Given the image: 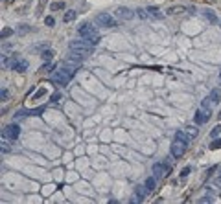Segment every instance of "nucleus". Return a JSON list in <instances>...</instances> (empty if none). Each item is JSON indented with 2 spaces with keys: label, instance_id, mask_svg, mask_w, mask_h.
Wrapping results in <instances>:
<instances>
[{
  "label": "nucleus",
  "instance_id": "7c9ffc66",
  "mask_svg": "<svg viewBox=\"0 0 221 204\" xmlns=\"http://www.w3.org/2000/svg\"><path fill=\"white\" fill-rule=\"evenodd\" d=\"M44 92H46L44 88H42V90H39V92H35V94H33V99H39V98H41L42 94H44Z\"/></svg>",
  "mask_w": 221,
  "mask_h": 204
},
{
  "label": "nucleus",
  "instance_id": "423d86ee",
  "mask_svg": "<svg viewBox=\"0 0 221 204\" xmlns=\"http://www.w3.org/2000/svg\"><path fill=\"white\" fill-rule=\"evenodd\" d=\"M186 147H188V143H184V142H181V140H173V143H172V155L173 156H182L184 153H186Z\"/></svg>",
  "mask_w": 221,
  "mask_h": 204
},
{
  "label": "nucleus",
  "instance_id": "4be33fe9",
  "mask_svg": "<svg viewBox=\"0 0 221 204\" xmlns=\"http://www.w3.org/2000/svg\"><path fill=\"white\" fill-rule=\"evenodd\" d=\"M221 134V125H216L214 129H212V132H210V136L212 138H217V136Z\"/></svg>",
  "mask_w": 221,
  "mask_h": 204
},
{
  "label": "nucleus",
  "instance_id": "f257e3e1",
  "mask_svg": "<svg viewBox=\"0 0 221 204\" xmlns=\"http://www.w3.org/2000/svg\"><path fill=\"white\" fill-rule=\"evenodd\" d=\"M74 74H76V70H72V68L61 66L57 72H54L52 81H54V83H57V85H68V83H70V79L74 77Z\"/></svg>",
  "mask_w": 221,
  "mask_h": 204
},
{
  "label": "nucleus",
  "instance_id": "412c9836",
  "mask_svg": "<svg viewBox=\"0 0 221 204\" xmlns=\"http://www.w3.org/2000/svg\"><path fill=\"white\" fill-rule=\"evenodd\" d=\"M186 132L190 134V138H195V136L199 134V131H197V127H188V129H186Z\"/></svg>",
  "mask_w": 221,
  "mask_h": 204
},
{
  "label": "nucleus",
  "instance_id": "a211bd4d",
  "mask_svg": "<svg viewBox=\"0 0 221 204\" xmlns=\"http://www.w3.org/2000/svg\"><path fill=\"white\" fill-rule=\"evenodd\" d=\"M148 195V190H146V186H138L137 188V200H144V197Z\"/></svg>",
  "mask_w": 221,
  "mask_h": 204
},
{
  "label": "nucleus",
  "instance_id": "2eb2a0df",
  "mask_svg": "<svg viewBox=\"0 0 221 204\" xmlns=\"http://www.w3.org/2000/svg\"><path fill=\"white\" fill-rule=\"evenodd\" d=\"M148 15H149V19H162V13L158 11V7H153V6H149L148 7Z\"/></svg>",
  "mask_w": 221,
  "mask_h": 204
},
{
  "label": "nucleus",
  "instance_id": "aec40b11",
  "mask_svg": "<svg viewBox=\"0 0 221 204\" xmlns=\"http://www.w3.org/2000/svg\"><path fill=\"white\" fill-rule=\"evenodd\" d=\"M52 57H54V54L50 52V50H44V52H42V59H44V64H48L50 61H52Z\"/></svg>",
  "mask_w": 221,
  "mask_h": 204
},
{
  "label": "nucleus",
  "instance_id": "0eeeda50",
  "mask_svg": "<svg viewBox=\"0 0 221 204\" xmlns=\"http://www.w3.org/2000/svg\"><path fill=\"white\" fill-rule=\"evenodd\" d=\"M182 13H195V7H186V6H172L166 9V15H182Z\"/></svg>",
  "mask_w": 221,
  "mask_h": 204
},
{
  "label": "nucleus",
  "instance_id": "dca6fc26",
  "mask_svg": "<svg viewBox=\"0 0 221 204\" xmlns=\"http://www.w3.org/2000/svg\"><path fill=\"white\" fill-rule=\"evenodd\" d=\"M175 138L181 140V142H184V143H190V140H192L190 134L186 132V131H177V132H175Z\"/></svg>",
  "mask_w": 221,
  "mask_h": 204
},
{
  "label": "nucleus",
  "instance_id": "bb28decb",
  "mask_svg": "<svg viewBox=\"0 0 221 204\" xmlns=\"http://www.w3.org/2000/svg\"><path fill=\"white\" fill-rule=\"evenodd\" d=\"M50 7H52L54 11H57V9H63V7H65V4H63V2H54V4L50 6Z\"/></svg>",
  "mask_w": 221,
  "mask_h": 204
},
{
  "label": "nucleus",
  "instance_id": "f03ea898",
  "mask_svg": "<svg viewBox=\"0 0 221 204\" xmlns=\"http://www.w3.org/2000/svg\"><path fill=\"white\" fill-rule=\"evenodd\" d=\"M68 50H72V52H79L81 55H85V57H89L92 52H94V46H90L87 41H72L70 42V46H68Z\"/></svg>",
  "mask_w": 221,
  "mask_h": 204
},
{
  "label": "nucleus",
  "instance_id": "f8f14e48",
  "mask_svg": "<svg viewBox=\"0 0 221 204\" xmlns=\"http://www.w3.org/2000/svg\"><path fill=\"white\" fill-rule=\"evenodd\" d=\"M208 98H210V101H212V105H217L219 101H221V88H214L208 94Z\"/></svg>",
  "mask_w": 221,
  "mask_h": 204
},
{
  "label": "nucleus",
  "instance_id": "f704fd0d",
  "mask_svg": "<svg viewBox=\"0 0 221 204\" xmlns=\"http://www.w3.org/2000/svg\"><path fill=\"white\" fill-rule=\"evenodd\" d=\"M9 50H11V44L9 42H4V52H9Z\"/></svg>",
  "mask_w": 221,
  "mask_h": 204
},
{
  "label": "nucleus",
  "instance_id": "20e7f679",
  "mask_svg": "<svg viewBox=\"0 0 221 204\" xmlns=\"http://www.w3.org/2000/svg\"><path fill=\"white\" fill-rule=\"evenodd\" d=\"M19 134H20V127L17 125V123H11V125H7L6 129L2 131V138H4V140L15 142L17 138H19Z\"/></svg>",
  "mask_w": 221,
  "mask_h": 204
},
{
  "label": "nucleus",
  "instance_id": "72a5a7b5",
  "mask_svg": "<svg viewBox=\"0 0 221 204\" xmlns=\"http://www.w3.org/2000/svg\"><path fill=\"white\" fill-rule=\"evenodd\" d=\"M46 24H48V26H54V24H55V20L52 19V17H48V19H46Z\"/></svg>",
  "mask_w": 221,
  "mask_h": 204
},
{
  "label": "nucleus",
  "instance_id": "9d476101",
  "mask_svg": "<svg viewBox=\"0 0 221 204\" xmlns=\"http://www.w3.org/2000/svg\"><path fill=\"white\" fill-rule=\"evenodd\" d=\"M13 70L17 74H22L28 70V61L26 59H17V61H13Z\"/></svg>",
  "mask_w": 221,
  "mask_h": 204
},
{
  "label": "nucleus",
  "instance_id": "ddd939ff",
  "mask_svg": "<svg viewBox=\"0 0 221 204\" xmlns=\"http://www.w3.org/2000/svg\"><path fill=\"white\" fill-rule=\"evenodd\" d=\"M203 15H205V19H206L210 24H217V22H219L217 17H216V13L212 11V9H205V11H203Z\"/></svg>",
  "mask_w": 221,
  "mask_h": 204
},
{
  "label": "nucleus",
  "instance_id": "cd10ccee",
  "mask_svg": "<svg viewBox=\"0 0 221 204\" xmlns=\"http://www.w3.org/2000/svg\"><path fill=\"white\" fill-rule=\"evenodd\" d=\"M221 147V140H214L210 143V149H219Z\"/></svg>",
  "mask_w": 221,
  "mask_h": 204
},
{
  "label": "nucleus",
  "instance_id": "7ed1b4c3",
  "mask_svg": "<svg viewBox=\"0 0 221 204\" xmlns=\"http://www.w3.org/2000/svg\"><path fill=\"white\" fill-rule=\"evenodd\" d=\"M96 24L101 28H114V26H118V19H114V17L109 15V13H100L96 17Z\"/></svg>",
  "mask_w": 221,
  "mask_h": 204
},
{
  "label": "nucleus",
  "instance_id": "393cba45",
  "mask_svg": "<svg viewBox=\"0 0 221 204\" xmlns=\"http://www.w3.org/2000/svg\"><path fill=\"white\" fill-rule=\"evenodd\" d=\"M137 15L140 17V19H149V15H148V9H137Z\"/></svg>",
  "mask_w": 221,
  "mask_h": 204
},
{
  "label": "nucleus",
  "instance_id": "1a4fd4ad",
  "mask_svg": "<svg viewBox=\"0 0 221 204\" xmlns=\"http://www.w3.org/2000/svg\"><path fill=\"white\" fill-rule=\"evenodd\" d=\"M96 30H94V26H92V24L90 22H83L81 24V26L78 28V33H79V35L85 39V37H87V35H90V33H94Z\"/></svg>",
  "mask_w": 221,
  "mask_h": 204
},
{
  "label": "nucleus",
  "instance_id": "473e14b6",
  "mask_svg": "<svg viewBox=\"0 0 221 204\" xmlns=\"http://www.w3.org/2000/svg\"><path fill=\"white\" fill-rule=\"evenodd\" d=\"M2 64H4V66L9 64V57H7V55H4V57H2Z\"/></svg>",
  "mask_w": 221,
  "mask_h": 204
},
{
  "label": "nucleus",
  "instance_id": "f3484780",
  "mask_svg": "<svg viewBox=\"0 0 221 204\" xmlns=\"http://www.w3.org/2000/svg\"><path fill=\"white\" fill-rule=\"evenodd\" d=\"M155 184H157V182H155V177H149V178H148V180H146V182H144V186H146V190H148V193H151L153 190H155Z\"/></svg>",
  "mask_w": 221,
  "mask_h": 204
},
{
  "label": "nucleus",
  "instance_id": "39448f33",
  "mask_svg": "<svg viewBox=\"0 0 221 204\" xmlns=\"http://www.w3.org/2000/svg\"><path fill=\"white\" fill-rule=\"evenodd\" d=\"M114 15H116L118 20H131L133 17H134V11L129 9V7H125V6H120V7H116V9H114Z\"/></svg>",
  "mask_w": 221,
  "mask_h": 204
},
{
  "label": "nucleus",
  "instance_id": "6ab92c4d",
  "mask_svg": "<svg viewBox=\"0 0 221 204\" xmlns=\"http://www.w3.org/2000/svg\"><path fill=\"white\" fill-rule=\"evenodd\" d=\"M76 15H78V13H76L74 9H68V11L65 13V22H70V20H74V19H76Z\"/></svg>",
  "mask_w": 221,
  "mask_h": 204
},
{
  "label": "nucleus",
  "instance_id": "e433bc0d",
  "mask_svg": "<svg viewBox=\"0 0 221 204\" xmlns=\"http://www.w3.org/2000/svg\"><path fill=\"white\" fill-rule=\"evenodd\" d=\"M217 180H219V182H221V171H219V177H217Z\"/></svg>",
  "mask_w": 221,
  "mask_h": 204
},
{
  "label": "nucleus",
  "instance_id": "9b49d317",
  "mask_svg": "<svg viewBox=\"0 0 221 204\" xmlns=\"http://www.w3.org/2000/svg\"><path fill=\"white\" fill-rule=\"evenodd\" d=\"M166 171H168V167L162 166V164H155V166H153V177H155V178H162L166 175Z\"/></svg>",
  "mask_w": 221,
  "mask_h": 204
},
{
  "label": "nucleus",
  "instance_id": "4468645a",
  "mask_svg": "<svg viewBox=\"0 0 221 204\" xmlns=\"http://www.w3.org/2000/svg\"><path fill=\"white\" fill-rule=\"evenodd\" d=\"M85 41H87V42H89L90 46H96L98 42H100V33H98V31L90 33V35H87V37H85Z\"/></svg>",
  "mask_w": 221,
  "mask_h": 204
},
{
  "label": "nucleus",
  "instance_id": "6e6552de",
  "mask_svg": "<svg viewBox=\"0 0 221 204\" xmlns=\"http://www.w3.org/2000/svg\"><path fill=\"white\" fill-rule=\"evenodd\" d=\"M193 120H195V123H197V125L206 123V122L210 120V109H205V107L199 109L197 112H195V118H193Z\"/></svg>",
  "mask_w": 221,
  "mask_h": 204
},
{
  "label": "nucleus",
  "instance_id": "c85d7f7f",
  "mask_svg": "<svg viewBox=\"0 0 221 204\" xmlns=\"http://www.w3.org/2000/svg\"><path fill=\"white\" fill-rule=\"evenodd\" d=\"M31 28L30 26H26V24H22V26H20V30H19V33H20V35H24V33H28Z\"/></svg>",
  "mask_w": 221,
  "mask_h": 204
},
{
  "label": "nucleus",
  "instance_id": "a878e982",
  "mask_svg": "<svg viewBox=\"0 0 221 204\" xmlns=\"http://www.w3.org/2000/svg\"><path fill=\"white\" fill-rule=\"evenodd\" d=\"M61 98H63V94H61V92H55V94L52 96V99H50V103H57V101L61 99Z\"/></svg>",
  "mask_w": 221,
  "mask_h": 204
},
{
  "label": "nucleus",
  "instance_id": "2f4dec72",
  "mask_svg": "<svg viewBox=\"0 0 221 204\" xmlns=\"http://www.w3.org/2000/svg\"><path fill=\"white\" fill-rule=\"evenodd\" d=\"M0 98H2V101L7 99V88H2V94H0Z\"/></svg>",
  "mask_w": 221,
  "mask_h": 204
},
{
  "label": "nucleus",
  "instance_id": "c756f323",
  "mask_svg": "<svg viewBox=\"0 0 221 204\" xmlns=\"http://www.w3.org/2000/svg\"><path fill=\"white\" fill-rule=\"evenodd\" d=\"M190 171H192V169H190V167H184V169H182V171H181V178H184V177H188V175H190Z\"/></svg>",
  "mask_w": 221,
  "mask_h": 204
},
{
  "label": "nucleus",
  "instance_id": "c9c22d12",
  "mask_svg": "<svg viewBox=\"0 0 221 204\" xmlns=\"http://www.w3.org/2000/svg\"><path fill=\"white\" fill-rule=\"evenodd\" d=\"M199 202H212V197H203L199 199Z\"/></svg>",
  "mask_w": 221,
  "mask_h": 204
},
{
  "label": "nucleus",
  "instance_id": "4c0bfd02",
  "mask_svg": "<svg viewBox=\"0 0 221 204\" xmlns=\"http://www.w3.org/2000/svg\"><path fill=\"white\" fill-rule=\"evenodd\" d=\"M219 79H221V70H219Z\"/></svg>",
  "mask_w": 221,
  "mask_h": 204
},
{
  "label": "nucleus",
  "instance_id": "b1692460",
  "mask_svg": "<svg viewBox=\"0 0 221 204\" xmlns=\"http://www.w3.org/2000/svg\"><path fill=\"white\" fill-rule=\"evenodd\" d=\"M9 35H13V30H11V28H4V31H2V35H0V37H2V39H7Z\"/></svg>",
  "mask_w": 221,
  "mask_h": 204
},
{
  "label": "nucleus",
  "instance_id": "5701e85b",
  "mask_svg": "<svg viewBox=\"0 0 221 204\" xmlns=\"http://www.w3.org/2000/svg\"><path fill=\"white\" fill-rule=\"evenodd\" d=\"M0 151H2V153H11V145L6 143V142H2V143H0Z\"/></svg>",
  "mask_w": 221,
  "mask_h": 204
}]
</instances>
